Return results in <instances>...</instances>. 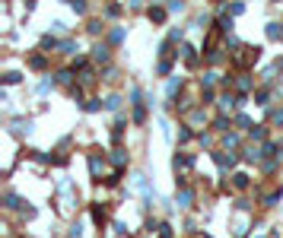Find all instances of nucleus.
Returning a JSON list of instances; mask_svg holds the SVG:
<instances>
[{"instance_id": "1", "label": "nucleus", "mask_w": 283, "mask_h": 238, "mask_svg": "<svg viewBox=\"0 0 283 238\" xmlns=\"http://www.w3.org/2000/svg\"><path fill=\"white\" fill-rule=\"evenodd\" d=\"M258 57H261V48H242V54H235V64L248 67L252 60H258Z\"/></svg>"}, {"instance_id": "2", "label": "nucleus", "mask_w": 283, "mask_h": 238, "mask_svg": "<svg viewBox=\"0 0 283 238\" xmlns=\"http://www.w3.org/2000/svg\"><path fill=\"white\" fill-rule=\"evenodd\" d=\"M92 57L105 64V60H109V48H105V45H96V48H92Z\"/></svg>"}, {"instance_id": "3", "label": "nucleus", "mask_w": 283, "mask_h": 238, "mask_svg": "<svg viewBox=\"0 0 283 238\" xmlns=\"http://www.w3.org/2000/svg\"><path fill=\"white\" fill-rule=\"evenodd\" d=\"M283 35V26L280 23H267V38H280Z\"/></svg>"}, {"instance_id": "4", "label": "nucleus", "mask_w": 283, "mask_h": 238, "mask_svg": "<svg viewBox=\"0 0 283 238\" xmlns=\"http://www.w3.org/2000/svg\"><path fill=\"white\" fill-rule=\"evenodd\" d=\"M150 19H153V23H166V10H163V6L150 10Z\"/></svg>"}, {"instance_id": "5", "label": "nucleus", "mask_w": 283, "mask_h": 238, "mask_svg": "<svg viewBox=\"0 0 283 238\" xmlns=\"http://www.w3.org/2000/svg\"><path fill=\"white\" fill-rule=\"evenodd\" d=\"M181 51H185V60H188V64H198V54H194V48H181Z\"/></svg>"}, {"instance_id": "6", "label": "nucleus", "mask_w": 283, "mask_h": 238, "mask_svg": "<svg viewBox=\"0 0 283 238\" xmlns=\"http://www.w3.org/2000/svg\"><path fill=\"white\" fill-rule=\"evenodd\" d=\"M92 219L102 226V222H105V210H102V207H92Z\"/></svg>"}, {"instance_id": "7", "label": "nucleus", "mask_w": 283, "mask_h": 238, "mask_svg": "<svg viewBox=\"0 0 283 238\" xmlns=\"http://www.w3.org/2000/svg\"><path fill=\"white\" fill-rule=\"evenodd\" d=\"M252 137H255V140H264V137H267V131L258 124V127H252Z\"/></svg>"}, {"instance_id": "8", "label": "nucleus", "mask_w": 283, "mask_h": 238, "mask_svg": "<svg viewBox=\"0 0 283 238\" xmlns=\"http://www.w3.org/2000/svg\"><path fill=\"white\" fill-rule=\"evenodd\" d=\"M232 178H235V187H248V175H232Z\"/></svg>"}, {"instance_id": "9", "label": "nucleus", "mask_w": 283, "mask_h": 238, "mask_svg": "<svg viewBox=\"0 0 283 238\" xmlns=\"http://www.w3.org/2000/svg\"><path fill=\"white\" fill-rule=\"evenodd\" d=\"M112 162H114V165H124V153H121V149H114V156H112Z\"/></svg>"}, {"instance_id": "10", "label": "nucleus", "mask_w": 283, "mask_h": 238, "mask_svg": "<svg viewBox=\"0 0 283 238\" xmlns=\"http://www.w3.org/2000/svg\"><path fill=\"white\" fill-rule=\"evenodd\" d=\"M235 86H239V89H242V92H245V89H248V86H252V79H248V77H245V73H242V79H239V83H235Z\"/></svg>"}, {"instance_id": "11", "label": "nucleus", "mask_w": 283, "mask_h": 238, "mask_svg": "<svg viewBox=\"0 0 283 238\" xmlns=\"http://www.w3.org/2000/svg\"><path fill=\"white\" fill-rule=\"evenodd\" d=\"M118 105H121V99H118V95H112V99L105 102V108H112V111H114V108H118Z\"/></svg>"}, {"instance_id": "12", "label": "nucleus", "mask_w": 283, "mask_h": 238, "mask_svg": "<svg viewBox=\"0 0 283 238\" xmlns=\"http://www.w3.org/2000/svg\"><path fill=\"white\" fill-rule=\"evenodd\" d=\"M213 127H217V131H226L229 121H226V118H217V121H213Z\"/></svg>"}, {"instance_id": "13", "label": "nucleus", "mask_w": 283, "mask_h": 238, "mask_svg": "<svg viewBox=\"0 0 283 238\" xmlns=\"http://www.w3.org/2000/svg\"><path fill=\"white\" fill-rule=\"evenodd\" d=\"M99 108H102V105H99L96 99H89V102H86V111H99Z\"/></svg>"}]
</instances>
